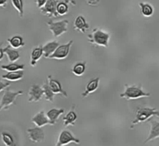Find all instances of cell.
Listing matches in <instances>:
<instances>
[{"mask_svg":"<svg viewBox=\"0 0 159 146\" xmlns=\"http://www.w3.org/2000/svg\"><path fill=\"white\" fill-rule=\"evenodd\" d=\"M153 116L159 117V111H157L156 108H147V107H144V108L138 107L136 110V117H135V119L132 122L130 128H133L138 124L146 122Z\"/></svg>","mask_w":159,"mask_h":146,"instance_id":"6da1fadb","label":"cell"},{"mask_svg":"<svg viewBox=\"0 0 159 146\" xmlns=\"http://www.w3.org/2000/svg\"><path fill=\"white\" fill-rule=\"evenodd\" d=\"M110 34L100 29H93V32L88 36V40L92 44L99 46L108 47Z\"/></svg>","mask_w":159,"mask_h":146,"instance_id":"7a4b0ae2","label":"cell"},{"mask_svg":"<svg viewBox=\"0 0 159 146\" xmlns=\"http://www.w3.org/2000/svg\"><path fill=\"white\" fill-rule=\"evenodd\" d=\"M151 96L150 93H146L143 91L141 86H128L125 85V91L124 93L120 94L121 98H125L127 100H134V99L141 98V97H148Z\"/></svg>","mask_w":159,"mask_h":146,"instance_id":"3957f363","label":"cell"},{"mask_svg":"<svg viewBox=\"0 0 159 146\" xmlns=\"http://www.w3.org/2000/svg\"><path fill=\"white\" fill-rule=\"evenodd\" d=\"M21 94H23V91H22L13 92V91H9V89L6 88L1 99V101H0V111L7 110L11 105H15L16 99Z\"/></svg>","mask_w":159,"mask_h":146,"instance_id":"277c9868","label":"cell"},{"mask_svg":"<svg viewBox=\"0 0 159 146\" xmlns=\"http://www.w3.org/2000/svg\"><path fill=\"white\" fill-rule=\"evenodd\" d=\"M68 20L64 19L61 21L58 22H53V21H48L47 23L48 28L52 32L53 36L54 37H59L66 32L68 31Z\"/></svg>","mask_w":159,"mask_h":146,"instance_id":"5b68a950","label":"cell"},{"mask_svg":"<svg viewBox=\"0 0 159 146\" xmlns=\"http://www.w3.org/2000/svg\"><path fill=\"white\" fill-rule=\"evenodd\" d=\"M73 44V40H70L65 44L59 45L54 52L49 57V59H56V60H63L68 56L71 46Z\"/></svg>","mask_w":159,"mask_h":146,"instance_id":"8992f818","label":"cell"},{"mask_svg":"<svg viewBox=\"0 0 159 146\" xmlns=\"http://www.w3.org/2000/svg\"><path fill=\"white\" fill-rule=\"evenodd\" d=\"M71 142L79 144L80 143V141H79V139H78L77 138L75 137V136L71 134V131H68V130H63V131H61V132L60 133V135H59L58 139H57V142L55 145L63 146L68 145V144L71 143Z\"/></svg>","mask_w":159,"mask_h":146,"instance_id":"52a82bcc","label":"cell"},{"mask_svg":"<svg viewBox=\"0 0 159 146\" xmlns=\"http://www.w3.org/2000/svg\"><path fill=\"white\" fill-rule=\"evenodd\" d=\"M57 2H58L57 0H48L44 6L40 8L42 14L48 15V17H58L59 15L56 10Z\"/></svg>","mask_w":159,"mask_h":146,"instance_id":"ba28073f","label":"cell"},{"mask_svg":"<svg viewBox=\"0 0 159 146\" xmlns=\"http://www.w3.org/2000/svg\"><path fill=\"white\" fill-rule=\"evenodd\" d=\"M28 95H29L28 101L30 102L39 101L43 96V88L38 84H33L30 88Z\"/></svg>","mask_w":159,"mask_h":146,"instance_id":"9c48e42d","label":"cell"},{"mask_svg":"<svg viewBox=\"0 0 159 146\" xmlns=\"http://www.w3.org/2000/svg\"><path fill=\"white\" fill-rule=\"evenodd\" d=\"M27 133L30 139L35 143L41 142L44 139V132L40 127L36 126L35 128H28Z\"/></svg>","mask_w":159,"mask_h":146,"instance_id":"30bf717a","label":"cell"},{"mask_svg":"<svg viewBox=\"0 0 159 146\" xmlns=\"http://www.w3.org/2000/svg\"><path fill=\"white\" fill-rule=\"evenodd\" d=\"M31 122L37 127H43L47 125H54V124L49 120L47 115L45 114L44 111H40L39 113H37L35 116L32 118L31 119Z\"/></svg>","mask_w":159,"mask_h":146,"instance_id":"8fae6325","label":"cell"},{"mask_svg":"<svg viewBox=\"0 0 159 146\" xmlns=\"http://www.w3.org/2000/svg\"><path fill=\"white\" fill-rule=\"evenodd\" d=\"M48 84L54 94H61V95H63L65 97H68V94H67L66 91H65L62 89V86L60 82L57 80L53 79L51 75H49L48 77Z\"/></svg>","mask_w":159,"mask_h":146,"instance_id":"7c38bea8","label":"cell"},{"mask_svg":"<svg viewBox=\"0 0 159 146\" xmlns=\"http://www.w3.org/2000/svg\"><path fill=\"white\" fill-rule=\"evenodd\" d=\"M74 29L82 33H85V32L89 29V25L83 15H79L76 17L74 23Z\"/></svg>","mask_w":159,"mask_h":146,"instance_id":"4fadbf2b","label":"cell"},{"mask_svg":"<svg viewBox=\"0 0 159 146\" xmlns=\"http://www.w3.org/2000/svg\"><path fill=\"white\" fill-rule=\"evenodd\" d=\"M99 80H100L99 77H96V78L91 79L87 83L86 86H85V91L82 94V97H86L89 94L95 92L98 89V88H99Z\"/></svg>","mask_w":159,"mask_h":146,"instance_id":"5bb4252c","label":"cell"},{"mask_svg":"<svg viewBox=\"0 0 159 146\" xmlns=\"http://www.w3.org/2000/svg\"><path fill=\"white\" fill-rule=\"evenodd\" d=\"M148 121L151 124V130L148 137L144 141V143H147V142H150V141H152L154 139H158L159 138V122H156V121L151 120V119H148Z\"/></svg>","mask_w":159,"mask_h":146,"instance_id":"9a60e30c","label":"cell"},{"mask_svg":"<svg viewBox=\"0 0 159 146\" xmlns=\"http://www.w3.org/2000/svg\"><path fill=\"white\" fill-rule=\"evenodd\" d=\"M78 115L75 111V105L71 107V109L68 111V114L63 118L64 126L68 127V125H75L77 120Z\"/></svg>","mask_w":159,"mask_h":146,"instance_id":"2e32d148","label":"cell"},{"mask_svg":"<svg viewBox=\"0 0 159 146\" xmlns=\"http://www.w3.org/2000/svg\"><path fill=\"white\" fill-rule=\"evenodd\" d=\"M23 75H24L23 70L16 71H9L7 74H3L2 76V78L9 80V81H17V80H21L23 77Z\"/></svg>","mask_w":159,"mask_h":146,"instance_id":"e0dca14e","label":"cell"},{"mask_svg":"<svg viewBox=\"0 0 159 146\" xmlns=\"http://www.w3.org/2000/svg\"><path fill=\"white\" fill-rule=\"evenodd\" d=\"M59 43L57 41H51L47 43L46 44L42 46L43 53V57L45 58H49L50 56L54 52L56 48L59 46Z\"/></svg>","mask_w":159,"mask_h":146,"instance_id":"ac0fdd59","label":"cell"},{"mask_svg":"<svg viewBox=\"0 0 159 146\" xmlns=\"http://www.w3.org/2000/svg\"><path fill=\"white\" fill-rule=\"evenodd\" d=\"M43 56V49L42 46L34 47L31 51L30 54V65L32 67H35L37 65V61L40 59V57Z\"/></svg>","mask_w":159,"mask_h":146,"instance_id":"d6986e66","label":"cell"},{"mask_svg":"<svg viewBox=\"0 0 159 146\" xmlns=\"http://www.w3.org/2000/svg\"><path fill=\"white\" fill-rule=\"evenodd\" d=\"M4 50V54H6L7 55L8 59H9V61L12 63V62H16V60H19L20 55V53L15 49L14 48L11 47L10 46H7L6 47H5L3 49Z\"/></svg>","mask_w":159,"mask_h":146,"instance_id":"ffe728a7","label":"cell"},{"mask_svg":"<svg viewBox=\"0 0 159 146\" xmlns=\"http://www.w3.org/2000/svg\"><path fill=\"white\" fill-rule=\"evenodd\" d=\"M65 111L64 109H57V108H52V109L49 110V111L47 112L46 115L47 117L49 118V120L52 122L53 124H55L57 122L58 118L62 114H64Z\"/></svg>","mask_w":159,"mask_h":146,"instance_id":"44dd1931","label":"cell"},{"mask_svg":"<svg viewBox=\"0 0 159 146\" xmlns=\"http://www.w3.org/2000/svg\"><path fill=\"white\" fill-rule=\"evenodd\" d=\"M7 41L9 43V46L11 47L14 48V49H18V48L24 46L25 44L24 41H23V38L20 36H14L8 39Z\"/></svg>","mask_w":159,"mask_h":146,"instance_id":"7402d4cb","label":"cell"},{"mask_svg":"<svg viewBox=\"0 0 159 146\" xmlns=\"http://www.w3.org/2000/svg\"><path fill=\"white\" fill-rule=\"evenodd\" d=\"M85 69H86V62H79L73 66L71 71L75 76L81 77L85 72Z\"/></svg>","mask_w":159,"mask_h":146,"instance_id":"603a6c76","label":"cell"},{"mask_svg":"<svg viewBox=\"0 0 159 146\" xmlns=\"http://www.w3.org/2000/svg\"><path fill=\"white\" fill-rule=\"evenodd\" d=\"M139 6L141 8V12L144 16L149 17L152 16V14L154 13V8L152 7V5L148 3L140 2Z\"/></svg>","mask_w":159,"mask_h":146,"instance_id":"cb8c5ba5","label":"cell"},{"mask_svg":"<svg viewBox=\"0 0 159 146\" xmlns=\"http://www.w3.org/2000/svg\"><path fill=\"white\" fill-rule=\"evenodd\" d=\"M1 68L4 71H20V70H24L25 68V64H19V63H16L14 62L10 63L9 64L6 65H2Z\"/></svg>","mask_w":159,"mask_h":146,"instance_id":"d4e9b609","label":"cell"},{"mask_svg":"<svg viewBox=\"0 0 159 146\" xmlns=\"http://www.w3.org/2000/svg\"><path fill=\"white\" fill-rule=\"evenodd\" d=\"M43 91V95H44L45 100L48 101L52 102L54 101V93L53 92L52 90L51 89V88L49 87L48 83L44 84L42 86Z\"/></svg>","mask_w":159,"mask_h":146,"instance_id":"484cf974","label":"cell"},{"mask_svg":"<svg viewBox=\"0 0 159 146\" xmlns=\"http://www.w3.org/2000/svg\"><path fill=\"white\" fill-rule=\"evenodd\" d=\"M56 10H57V12L59 16L66 15L68 12V10H69L67 2H57Z\"/></svg>","mask_w":159,"mask_h":146,"instance_id":"4316f807","label":"cell"},{"mask_svg":"<svg viewBox=\"0 0 159 146\" xmlns=\"http://www.w3.org/2000/svg\"><path fill=\"white\" fill-rule=\"evenodd\" d=\"M2 140L3 143L6 146H13L15 145V142H14L13 137L9 133L3 131L1 135Z\"/></svg>","mask_w":159,"mask_h":146,"instance_id":"83f0119b","label":"cell"},{"mask_svg":"<svg viewBox=\"0 0 159 146\" xmlns=\"http://www.w3.org/2000/svg\"><path fill=\"white\" fill-rule=\"evenodd\" d=\"M12 6L16 9V10L19 12L20 17L23 16V7H24V4H23V0H12Z\"/></svg>","mask_w":159,"mask_h":146,"instance_id":"f1b7e54d","label":"cell"},{"mask_svg":"<svg viewBox=\"0 0 159 146\" xmlns=\"http://www.w3.org/2000/svg\"><path fill=\"white\" fill-rule=\"evenodd\" d=\"M9 85H10L9 83H3V82H2L1 80H0V92L2 91H5Z\"/></svg>","mask_w":159,"mask_h":146,"instance_id":"f546056e","label":"cell"},{"mask_svg":"<svg viewBox=\"0 0 159 146\" xmlns=\"http://www.w3.org/2000/svg\"><path fill=\"white\" fill-rule=\"evenodd\" d=\"M47 1H48V0H36V3H37V8L40 9L42 6H44V4L46 3Z\"/></svg>","mask_w":159,"mask_h":146,"instance_id":"4dcf8cb0","label":"cell"},{"mask_svg":"<svg viewBox=\"0 0 159 146\" xmlns=\"http://www.w3.org/2000/svg\"><path fill=\"white\" fill-rule=\"evenodd\" d=\"M89 6H96L99 2V0H85Z\"/></svg>","mask_w":159,"mask_h":146,"instance_id":"1f68e13d","label":"cell"},{"mask_svg":"<svg viewBox=\"0 0 159 146\" xmlns=\"http://www.w3.org/2000/svg\"><path fill=\"white\" fill-rule=\"evenodd\" d=\"M7 1L8 0H0V6H2V7H6Z\"/></svg>","mask_w":159,"mask_h":146,"instance_id":"d6a6232c","label":"cell"},{"mask_svg":"<svg viewBox=\"0 0 159 146\" xmlns=\"http://www.w3.org/2000/svg\"><path fill=\"white\" fill-rule=\"evenodd\" d=\"M1 44V43H0ZM3 57H4V50H3L2 48L0 47V60H2Z\"/></svg>","mask_w":159,"mask_h":146,"instance_id":"836d02e7","label":"cell"},{"mask_svg":"<svg viewBox=\"0 0 159 146\" xmlns=\"http://www.w3.org/2000/svg\"><path fill=\"white\" fill-rule=\"evenodd\" d=\"M75 1H76V0H65V2H68L71 3V4H73V5H75L76 4Z\"/></svg>","mask_w":159,"mask_h":146,"instance_id":"e575fe53","label":"cell"}]
</instances>
